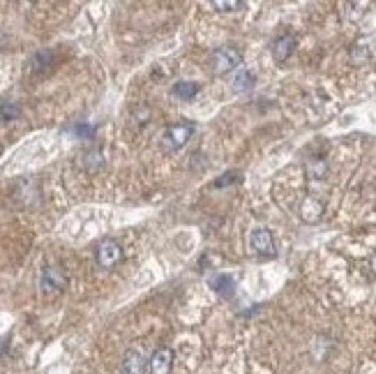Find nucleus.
<instances>
[{"label":"nucleus","instance_id":"obj_11","mask_svg":"<svg viewBox=\"0 0 376 374\" xmlns=\"http://www.w3.org/2000/svg\"><path fill=\"white\" fill-rule=\"evenodd\" d=\"M254 81H257V77H254L250 69H245V67L235 69V74H233V91H235V93L250 91V88L254 86Z\"/></svg>","mask_w":376,"mask_h":374},{"label":"nucleus","instance_id":"obj_18","mask_svg":"<svg viewBox=\"0 0 376 374\" xmlns=\"http://www.w3.org/2000/svg\"><path fill=\"white\" fill-rule=\"evenodd\" d=\"M95 125H88V123H79L74 128V135L76 137H81V139H95Z\"/></svg>","mask_w":376,"mask_h":374},{"label":"nucleus","instance_id":"obj_20","mask_svg":"<svg viewBox=\"0 0 376 374\" xmlns=\"http://www.w3.org/2000/svg\"><path fill=\"white\" fill-rule=\"evenodd\" d=\"M238 180V174L235 171H228V174L222 176L220 180H215V187H226V185H231V183Z\"/></svg>","mask_w":376,"mask_h":374},{"label":"nucleus","instance_id":"obj_5","mask_svg":"<svg viewBox=\"0 0 376 374\" xmlns=\"http://www.w3.org/2000/svg\"><path fill=\"white\" fill-rule=\"evenodd\" d=\"M174 360H176L174 349L159 347L148 360V372L150 374H171L174 372Z\"/></svg>","mask_w":376,"mask_h":374},{"label":"nucleus","instance_id":"obj_9","mask_svg":"<svg viewBox=\"0 0 376 374\" xmlns=\"http://www.w3.org/2000/svg\"><path fill=\"white\" fill-rule=\"evenodd\" d=\"M293 49H296V40H293L291 35H282L277 37L275 42H272V58H275V62H286L289 60V56L293 54Z\"/></svg>","mask_w":376,"mask_h":374},{"label":"nucleus","instance_id":"obj_13","mask_svg":"<svg viewBox=\"0 0 376 374\" xmlns=\"http://www.w3.org/2000/svg\"><path fill=\"white\" fill-rule=\"evenodd\" d=\"M199 91H201V86L196 84V81H178V84L174 86V95L178 100H185V102L196 97Z\"/></svg>","mask_w":376,"mask_h":374},{"label":"nucleus","instance_id":"obj_7","mask_svg":"<svg viewBox=\"0 0 376 374\" xmlns=\"http://www.w3.org/2000/svg\"><path fill=\"white\" fill-rule=\"evenodd\" d=\"M148 358L141 349H127L123 356V374H145Z\"/></svg>","mask_w":376,"mask_h":374},{"label":"nucleus","instance_id":"obj_8","mask_svg":"<svg viewBox=\"0 0 376 374\" xmlns=\"http://www.w3.org/2000/svg\"><path fill=\"white\" fill-rule=\"evenodd\" d=\"M323 204L318 199H314V196H307V199L303 201L301 204V220L303 222H307V224H316V222H321V218H323Z\"/></svg>","mask_w":376,"mask_h":374},{"label":"nucleus","instance_id":"obj_1","mask_svg":"<svg viewBox=\"0 0 376 374\" xmlns=\"http://www.w3.org/2000/svg\"><path fill=\"white\" fill-rule=\"evenodd\" d=\"M194 135V125L192 123H176V125H169L164 130L162 139H159V145H162L164 153H176V150L185 148V143L192 139Z\"/></svg>","mask_w":376,"mask_h":374},{"label":"nucleus","instance_id":"obj_2","mask_svg":"<svg viewBox=\"0 0 376 374\" xmlns=\"http://www.w3.org/2000/svg\"><path fill=\"white\" fill-rule=\"evenodd\" d=\"M240 62H243V54L233 47H222L213 54V60H210V69L218 77H224V74L233 72V69H240Z\"/></svg>","mask_w":376,"mask_h":374},{"label":"nucleus","instance_id":"obj_6","mask_svg":"<svg viewBox=\"0 0 376 374\" xmlns=\"http://www.w3.org/2000/svg\"><path fill=\"white\" fill-rule=\"evenodd\" d=\"M250 245H252V250L261 257H272L277 252L275 238H272V233L268 229H254L250 233Z\"/></svg>","mask_w":376,"mask_h":374},{"label":"nucleus","instance_id":"obj_12","mask_svg":"<svg viewBox=\"0 0 376 374\" xmlns=\"http://www.w3.org/2000/svg\"><path fill=\"white\" fill-rule=\"evenodd\" d=\"M305 171H307L312 180H323L328 174V162L323 160V157H312V160H307V164H305Z\"/></svg>","mask_w":376,"mask_h":374},{"label":"nucleus","instance_id":"obj_14","mask_svg":"<svg viewBox=\"0 0 376 374\" xmlns=\"http://www.w3.org/2000/svg\"><path fill=\"white\" fill-rule=\"evenodd\" d=\"M51 62H54V54L49 51V49H40L37 54H33V58H30V69L33 72H44L47 67H51Z\"/></svg>","mask_w":376,"mask_h":374},{"label":"nucleus","instance_id":"obj_21","mask_svg":"<svg viewBox=\"0 0 376 374\" xmlns=\"http://www.w3.org/2000/svg\"><path fill=\"white\" fill-rule=\"evenodd\" d=\"M8 351V340H0V356Z\"/></svg>","mask_w":376,"mask_h":374},{"label":"nucleus","instance_id":"obj_4","mask_svg":"<svg viewBox=\"0 0 376 374\" xmlns=\"http://www.w3.org/2000/svg\"><path fill=\"white\" fill-rule=\"evenodd\" d=\"M67 287V275L60 266H47L40 275V291L44 296H56Z\"/></svg>","mask_w":376,"mask_h":374},{"label":"nucleus","instance_id":"obj_15","mask_svg":"<svg viewBox=\"0 0 376 374\" xmlns=\"http://www.w3.org/2000/svg\"><path fill=\"white\" fill-rule=\"evenodd\" d=\"M349 58H351L355 67H362L372 60V51H369V47H365V44H355L351 49V54H349Z\"/></svg>","mask_w":376,"mask_h":374},{"label":"nucleus","instance_id":"obj_16","mask_svg":"<svg viewBox=\"0 0 376 374\" xmlns=\"http://www.w3.org/2000/svg\"><path fill=\"white\" fill-rule=\"evenodd\" d=\"M104 167V155L99 153V150H91V153L84 155V169L88 171H97Z\"/></svg>","mask_w":376,"mask_h":374},{"label":"nucleus","instance_id":"obj_3","mask_svg":"<svg viewBox=\"0 0 376 374\" xmlns=\"http://www.w3.org/2000/svg\"><path fill=\"white\" fill-rule=\"evenodd\" d=\"M95 259H97L99 268L111 270L123 261V247H120L118 240L104 238V240H99L97 250H95Z\"/></svg>","mask_w":376,"mask_h":374},{"label":"nucleus","instance_id":"obj_10","mask_svg":"<svg viewBox=\"0 0 376 374\" xmlns=\"http://www.w3.org/2000/svg\"><path fill=\"white\" fill-rule=\"evenodd\" d=\"M208 284L213 287L215 294H220L222 298H231L235 294V282H233V277H228V275H213L208 280Z\"/></svg>","mask_w":376,"mask_h":374},{"label":"nucleus","instance_id":"obj_19","mask_svg":"<svg viewBox=\"0 0 376 374\" xmlns=\"http://www.w3.org/2000/svg\"><path fill=\"white\" fill-rule=\"evenodd\" d=\"M0 118L8 120V123L19 118V106L16 104H0Z\"/></svg>","mask_w":376,"mask_h":374},{"label":"nucleus","instance_id":"obj_17","mask_svg":"<svg viewBox=\"0 0 376 374\" xmlns=\"http://www.w3.org/2000/svg\"><path fill=\"white\" fill-rule=\"evenodd\" d=\"M213 8L218 12H233L243 8V3H240V0H215Z\"/></svg>","mask_w":376,"mask_h":374}]
</instances>
